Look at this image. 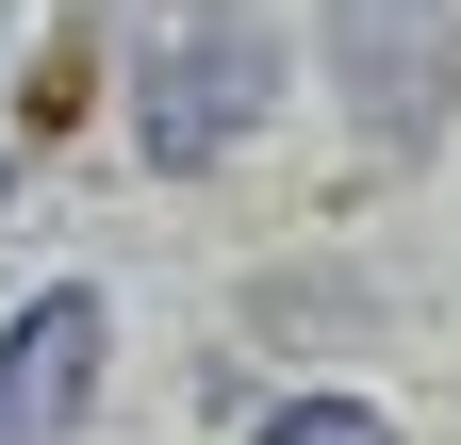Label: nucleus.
I'll list each match as a JSON object with an SVG mask.
<instances>
[{
	"mask_svg": "<svg viewBox=\"0 0 461 445\" xmlns=\"http://www.w3.org/2000/svg\"><path fill=\"white\" fill-rule=\"evenodd\" d=\"M330 83L363 149H445L461 116V0H330Z\"/></svg>",
	"mask_w": 461,
	"mask_h": 445,
	"instance_id": "f257e3e1",
	"label": "nucleus"
},
{
	"mask_svg": "<svg viewBox=\"0 0 461 445\" xmlns=\"http://www.w3.org/2000/svg\"><path fill=\"white\" fill-rule=\"evenodd\" d=\"M280 99V33L264 17H198V33H165L149 50V83H132V132H149V165L165 182H198V165H230L248 149V116Z\"/></svg>",
	"mask_w": 461,
	"mask_h": 445,
	"instance_id": "f03ea898",
	"label": "nucleus"
},
{
	"mask_svg": "<svg viewBox=\"0 0 461 445\" xmlns=\"http://www.w3.org/2000/svg\"><path fill=\"white\" fill-rule=\"evenodd\" d=\"M99 363H115L99 281H50L17 330H0V445H67V429L99 413Z\"/></svg>",
	"mask_w": 461,
	"mask_h": 445,
	"instance_id": "7ed1b4c3",
	"label": "nucleus"
},
{
	"mask_svg": "<svg viewBox=\"0 0 461 445\" xmlns=\"http://www.w3.org/2000/svg\"><path fill=\"white\" fill-rule=\"evenodd\" d=\"M248 445H395V413H379V396H280Z\"/></svg>",
	"mask_w": 461,
	"mask_h": 445,
	"instance_id": "20e7f679",
	"label": "nucleus"
}]
</instances>
